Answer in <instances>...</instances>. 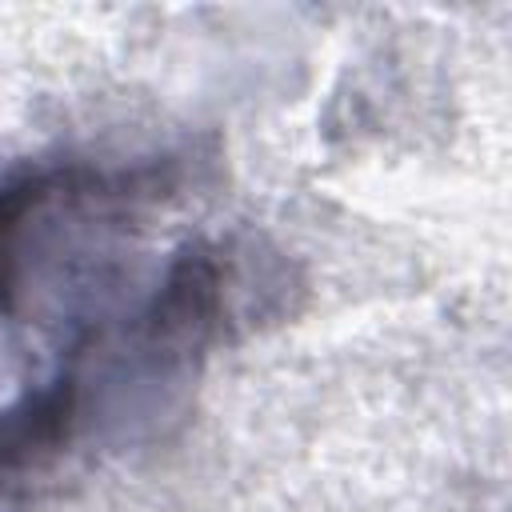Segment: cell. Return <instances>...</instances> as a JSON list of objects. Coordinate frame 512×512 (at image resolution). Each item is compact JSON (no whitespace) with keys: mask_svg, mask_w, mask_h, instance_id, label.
<instances>
[{"mask_svg":"<svg viewBox=\"0 0 512 512\" xmlns=\"http://www.w3.org/2000/svg\"><path fill=\"white\" fill-rule=\"evenodd\" d=\"M68 412H72V384L60 380L56 388L28 400L20 412L4 416L0 420V464L28 460L36 448H48L52 440H60V432L68 428Z\"/></svg>","mask_w":512,"mask_h":512,"instance_id":"6da1fadb","label":"cell"},{"mask_svg":"<svg viewBox=\"0 0 512 512\" xmlns=\"http://www.w3.org/2000/svg\"><path fill=\"white\" fill-rule=\"evenodd\" d=\"M60 184H64V176H32V180L0 192V300L8 292V256H12V240L20 232V220L36 204H44Z\"/></svg>","mask_w":512,"mask_h":512,"instance_id":"7a4b0ae2","label":"cell"}]
</instances>
